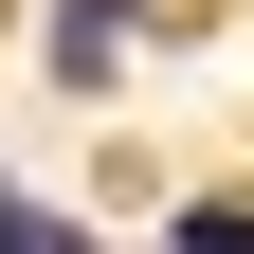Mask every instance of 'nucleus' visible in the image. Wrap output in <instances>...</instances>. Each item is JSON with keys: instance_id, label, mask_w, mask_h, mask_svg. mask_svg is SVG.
Returning a JSON list of instances; mask_svg holds the SVG:
<instances>
[{"instance_id": "nucleus-1", "label": "nucleus", "mask_w": 254, "mask_h": 254, "mask_svg": "<svg viewBox=\"0 0 254 254\" xmlns=\"http://www.w3.org/2000/svg\"><path fill=\"white\" fill-rule=\"evenodd\" d=\"M145 18H164V0H55V37H37V55H55V91H109V55L145 37Z\"/></svg>"}, {"instance_id": "nucleus-2", "label": "nucleus", "mask_w": 254, "mask_h": 254, "mask_svg": "<svg viewBox=\"0 0 254 254\" xmlns=\"http://www.w3.org/2000/svg\"><path fill=\"white\" fill-rule=\"evenodd\" d=\"M0 254H91V236H73V218L37 200V182H0Z\"/></svg>"}, {"instance_id": "nucleus-3", "label": "nucleus", "mask_w": 254, "mask_h": 254, "mask_svg": "<svg viewBox=\"0 0 254 254\" xmlns=\"http://www.w3.org/2000/svg\"><path fill=\"white\" fill-rule=\"evenodd\" d=\"M164 254H254V200H200V218H182Z\"/></svg>"}]
</instances>
